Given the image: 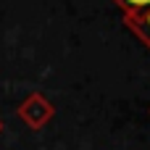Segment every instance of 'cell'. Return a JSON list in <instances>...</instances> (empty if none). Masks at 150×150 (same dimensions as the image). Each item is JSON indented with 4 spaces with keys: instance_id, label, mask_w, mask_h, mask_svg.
I'll list each match as a JSON object with an SVG mask.
<instances>
[{
    "instance_id": "obj_2",
    "label": "cell",
    "mask_w": 150,
    "mask_h": 150,
    "mask_svg": "<svg viewBox=\"0 0 150 150\" xmlns=\"http://www.w3.org/2000/svg\"><path fill=\"white\" fill-rule=\"evenodd\" d=\"M127 18H124V24L145 42V47H150V5H145L142 11H137V13H124Z\"/></svg>"
},
{
    "instance_id": "obj_3",
    "label": "cell",
    "mask_w": 150,
    "mask_h": 150,
    "mask_svg": "<svg viewBox=\"0 0 150 150\" xmlns=\"http://www.w3.org/2000/svg\"><path fill=\"white\" fill-rule=\"evenodd\" d=\"M124 13H137V11H142L145 5H150V0H113Z\"/></svg>"
},
{
    "instance_id": "obj_1",
    "label": "cell",
    "mask_w": 150,
    "mask_h": 150,
    "mask_svg": "<svg viewBox=\"0 0 150 150\" xmlns=\"http://www.w3.org/2000/svg\"><path fill=\"white\" fill-rule=\"evenodd\" d=\"M16 113H18V119H21L29 129L37 132V129H42V127H47V124L53 121L55 105H53L42 92H32V95H26V98L18 103Z\"/></svg>"
},
{
    "instance_id": "obj_4",
    "label": "cell",
    "mask_w": 150,
    "mask_h": 150,
    "mask_svg": "<svg viewBox=\"0 0 150 150\" xmlns=\"http://www.w3.org/2000/svg\"><path fill=\"white\" fill-rule=\"evenodd\" d=\"M0 129H3V124H0Z\"/></svg>"
}]
</instances>
